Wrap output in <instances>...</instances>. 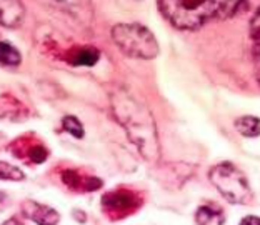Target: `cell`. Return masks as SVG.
<instances>
[{
    "label": "cell",
    "instance_id": "obj_1",
    "mask_svg": "<svg viewBox=\"0 0 260 225\" xmlns=\"http://www.w3.org/2000/svg\"><path fill=\"white\" fill-rule=\"evenodd\" d=\"M112 109L119 123L127 132L130 142L137 147L140 155L149 162H157L160 157V144L152 112L137 97L119 88L112 93Z\"/></svg>",
    "mask_w": 260,
    "mask_h": 225
},
{
    "label": "cell",
    "instance_id": "obj_2",
    "mask_svg": "<svg viewBox=\"0 0 260 225\" xmlns=\"http://www.w3.org/2000/svg\"><path fill=\"white\" fill-rule=\"evenodd\" d=\"M162 15L175 28L193 30L207 22L227 19L245 0H157Z\"/></svg>",
    "mask_w": 260,
    "mask_h": 225
},
{
    "label": "cell",
    "instance_id": "obj_3",
    "mask_svg": "<svg viewBox=\"0 0 260 225\" xmlns=\"http://www.w3.org/2000/svg\"><path fill=\"white\" fill-rule=\"evenodd\" d=\"M209 179L229 204L247 205L252 202L253 192L247 175L232 162L217 164L210 169Z\"/></svg>",
    "mask_w": 260,
    "mask_h": 225
},
{
    "label": "cell",
    "instance_id": "obj_4",
    "mask_svg": "<svg viewBox=\"0 0 260 225\" xmlns=\"http://www.w3.org/2000/svg\"><path fill=\"white\" fill-rule=\"evenodd\" d=\"M117 47L128 57L150 58L158 55V42L153 34L140 23H117L110 30Z\"/></svg>",
    "mask_w": 260,
    "mask_h": 225
},
{
    "label": "cell",
    "instance_id": "obj_5",
    "mask_svg": "<svg viewBox=\"0 0 260 225\" xmlns=\"http://www.w3.org/2000/svg\"><path fill=\"white\" fill-rule=\"evenodd\" d=\"M102 205L107 215H110L112 218H122L139 209L140 199L137 194L130 190H115L104 195Z\"/></svg>",
    "mask_w": 260,
    "mask_h": 225
},
{
    "label": "cell",
    "instance_id": "obj_6",
    "mask_svg": "<svg viewBox=\"0 0 260 225\" xmlns=\"http://www.w3.org/2000/svg\"><path fill=\"white\" fill-rule=\"evenodd\" d=\"M22 212L27 218H30L32 222L37 225H57L60 220V215L55 209H52L49 205L34 202V200H25L22 205Z\"/></svg>",
    "mask_w": 260,
    "mask_h": 225
},
{
    "label": "cell",
    "instance_id": "obj_7",
    "mask_svg": "<svg viewBox=\"0 0 260 225\" xmlns=\"http://www.w3.org/2000/svg\"><path fill=\"white\" fill-rule=\"evenodd\" d=\"M25 17V7L20 0H0V25L17 28Z\"/></svg>",
    "mask_w": 260,
    "mask_h": 225
},
{
    "label": "cell",
    "instance_id": "obj_8",
    "mask_svg": "<svg viewBox=\"0 0 260 225\" xmlns=\"http://www.w3.org/2000/svg\"><path fill=\"white\" fill-rule=\"evenodd\" d=\"M234 125H235V130L244 135V137L253 139V137H258L260 135V118L258 117H253V115L239 117Z\"/></svg>",
    "mask_w": 260,
    "mask_h": 225
},
{
    "label": "cell",
    "instance_id": "obj_9",
    "mask_svg": "<svg viewBox=\"0 0 260 225\" xmlns=\"http://www.w3.org/2000/svg\"><path fill=\"white\" fill-rule=\"evenodd\" d=\"M22 112V104L19 100L12 99L10 95H4L0 99V114H5L2 118H9V120H23L27 114H20Z\"/></svg>",
    "mask_w": 260,
    "mask_h": 225
},
{
    "label": "cell",
    "instance_id": "obj_10",
    "mask_svg": "<svg viewBox=\"0 0 260 225\" xmlns=\"http://www.w3.org/2000/svg\"><path fill=\"white\" fill-rule=\"evenodd\" d=\"M100 58V52L93 47H82V49H77L72 55H70L69 62L72 65H95Z\"/></svg>",
    "mask_w": 260,
    "mask_h": 225
},
{
    "label": "cell",
    "instance_id": "obj_11",
    "mask_svg": "<svg viewBox=\"0 0 260 225\" xmlns=\"http://www.w3.org/2000/svg\"><path fill=\"white\" fill-rule=\"evenodd\" d=\"M215 220L218 223H223V214L220 209H217L214 205H202L195 214V220H197L199 225H210L212 220Z\"/></svg>",
    "mask_w": 260,
    "mask_h": 225
},
{
    "label": "cell",
    "instance_id": "obj_12",
    "mask_svg": "<svg viewBox=\"0 0 260 225\" xmlns=\"http://www.w3.org/2000/svg\"><path fill=\"white\" fill-rule=\"evenodd\" d=\"M22 62V54L17 50V47H14L10 42L0 40V63L2 65H19Z\"/></svg>",
    "mask_w": 260,
    "mask_h": 225
},
{
    "label": "cell",
    "instance_id": "obj_13",
    "mask_svg": "<svg viewBox=\"0 0 260 225\" xmlns=\"http://www.w3.org/2000/svg\"><path fill=\"white\" fill-rule=\"evenodd\" d=\"M0 180L22 182V180H25V174H23L19 167H15V165L0 160Z\"/></svg>",
    "mask_w": 260,
    "mask_h": 225
},
{
    "label": "cell",
    "instance_id": "obj_14",
    "mask_svg": "<svg viewBox=\"0 0 260 225\" xmlns=\"http://www.w3.org/2000/svg\"><path fill=\"white\" fill-rule=\"evenodd\" d=\"M62 127L65 132H69L70 135H74L75 139H84L85 135V130L84 125L80 123V120L74 115H65L62 118Z\"/></svg>",
    "mask_w": 260,
    "mask_h": 225
},
{
    "label": "cell",
    "instance_id": "obj_15",
    "mask_svg": "<svg viewBox=\"0 0 260 225\" xmlns=\"http://www.w3.org/2000/svg\"><path fill=\"white\" fill-rule=\"evenodd\" d=\"M28 155L34 164H42L49 158V150L42 144H35L34 147H28Z\"/></svg>",
    "mask_w": 260,
    "mask_h": 225
},
{
    "label": "cell",
    "instance_id": "obj_16",
    "mask_svg": "<svg viewBox=\"0 0 260 225\" xmlns=\"http://www.w3.org/2000/svg\"><path fill=\"white\" fill-rule=\"evenodd\" d=\"M62 179H63V183L70 188H75V190H79L80 188V177L77 172L74 170H65L62 174Z\"/></svg>",
    "mask_w": 260,
    "mask_h": 225
},
{
    "label": "cell",
    "instance_id": "obj_17",
    "mask_svg": "<svg viewBox=\"0 0 260 225\" xmlns=\"http://www.w3.org/2000/svg\"><path fill=\"white\" fill-rule=\"evenodd\" d=\"M252 37L260 45V9L255 14V17H253V20H252Z\"/></svg>",
    "mask_w": 260,
    "mask_h": 225
},
{
    "label": "cell",
    "instance_id": "obj_18",
    "mask_svg": "<svg viewBox=\"0 0 260 225\" xmlns=\"http://www.w3.org/2000/svg\"><path fill=\"white\" fill-rule=\"evenodd\" d=\"M240 225H260V217H255V215H247L242 218Z\"/></svg>",
    "mask_w": 260,
    "mask_h": 225
},
{
    "label": "cell",
    "instance_id": "obj_19",
    "mask_svg": "<svg viewBox=\"0 0 260 225\" xmlns=\"http://www.w3.org/2000/svg\"><path fill=\"white\" fill-rule=\"evenodd\" d=\"M9 147V137L0 132V150H5Z\"/></svg>",
    "mask_w": 260,
    "mask_h": 225
},
{
    "label": "cell",
    "instance_id": "obj_20",
    "mask_svg": "<svg viewBox=\"0 0 260 225\" xmlns=\"http://www.w3.org/2000/svg\"><path fill=\"white\" fill-rule=\"evenodd\" d=\"M55 2L62 4L63 7H77L79 5V0H55Z\"/></svg>",
    "mask_w": 260,
    "mask_h": 225
},
{
    "label": "cell",
    "instance_id": "obj_21",
    "mask_svg": "<svg viewBox=\"0 0 260 225\" xmlns=\"http://www.w3.org/2000/svg\"><path fill=\"white\" fill-rule=\"evenodd\" d=\"M4 225H20V223H19V222H15V220H10V222L4 223Z\"/></svg>",
    "mask_w": 260,
    "mask_h": 225
},
{
    "label": "cell",
    "instance_id": "obj_22",
    "mask_svg": "<svg viewBox=\"0 0 260 225\" xmlns=\"http://www.w3.org/2000/svg\"><path fill=\"white\" fill-rule=\"evenodd\" d=\"M257 80H258V84H260V69H258V72H257Z\"/></svg>",
    "mask_w": 260,
    "mask_h": 225
}]
</instances>
